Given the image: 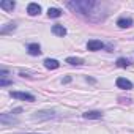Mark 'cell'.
Here are the masks:
<instances>
[{
    "label": "cell",
    "instance_id": "cell-1",
    "mask_svg": "<svg viewBox=\"0 0 134 134\" xmlns=\"http://www.w3.org/2000/svg\"><path fill=\"white\" fill-rule=\"evenodd\" d=\"M73 13H77L84 18H87L88 21H101L104 18V14H101V3L93 2V0H76V2H68L66 3Z\"/></svg>",
    "mask_w": 134,
    "mask_h": 134
},
{
    "label": "cell",
    "instance_id": "cell-2",
    "mask_svg": "<svg viewBox=\"0 0 134 134\" xmlns=\"http://www.w3.org/2000/svg\"><path fill=\"white\" fill-rule=\"evenodd\" d=\"M11 96L16 98V99L29 101V103H33V101H35V96H33V95H30V93H24V92H11Z\"/></svg>",
    "mask_w": 134,
    "mask_h": 134
},
{
    "label": "cell",
    "instance_id": "cell-3",
    "mask_svg": "<svg viewBox=\"0 0 134 134\" xmlns=\"http://www.w3.org/2000/svg\"><path fill=\"white\" fill-rule=\"evenodd\" d=\"M54 117H55L54 110H40V112H35V115H33L35 120H49Z\"/></svg>",
    "mask_w": 134,
    "mask_h": 134
},
{
    "label": "cell",
    "instance_id": "cell-4",
    "mask_svg": "<svg viewBox=\"0 0 134 134\" xmlns=\"http://www.w3.org/2000/svg\"><path fill=\"white\" fill-rule=\"evenodd\" d=\"M115 84H117L118 88H123V90H131V88H132L131 81H128V79H125V77H118Z\"/></svg>",
    "mask_w": 134,
    "mask_h": 134
},
{
    "label": "cell",
    "instance_id": "cell-5",
    "mask_svg": "<svg viewBox=\"0 0 134 134\" xmlns=\"http://www.w3.org/2000/svg\"><path fill=\"white\" fill-rule=\"evenodd\" d=\"M103 43L99 41V40H90L88 43H87V49L88 51H99V49H103Z\"/></svg>",
    "mask_w": 134,
    "mask_h": 134
},
{
    "label": "cell",
    "instance_id": "cell-6",
    "mask_svg": "<svg viewBox=\"0 0 134 134\" xmlns=\"http://www.w3.org/2000/svg\"><path fill=\"white\" fill-rule=\"evenodd\" d=\"M27 13H29L30 16H36V14L41 13V7H40L38 3H29V7H27Z\"/></svg>",
    "mask_w": 134,
    "mask_h": 134
},
{
    "label": "cell",
    "instance_id": "cell-7",
    "mask_svg": "<svg viewBox=\"0 0 134 134\" xmlns=\"http://www.w3.org/2000/svg\"><path fill=\"white\" fill-rule=\"evenodd\" d=\"M117 25H118L120 29H129V27L132 25V19H131V18H120V19L117 21Z\"/></svg>",
    "mask_w": 134,
    "mask_h": 134
},
{
    "label": "cell",
    "instance_id": "cell-8",
    "mask_svg": "<svg viewBox=\"0 0 134 134\" xmlns=\"http://www.w3.org/2000/svg\"><path fill=\"white\" fill-rule=\"evenodd\" d=\"M44 66H46L47 70H57L58 66H60V63L55 58H46L44 60Z\"/></svg>",
    "mask_w": 134,
    "mask_h": 134
},
{
    "label": "cell",
    "instance_id": "cell-9",
    "mask_svg": "<svg viewBox=\"0 0 134 134\" xmlns=\"http://www.w3.org/2000/svg\"><path fill=\"white\" fill-rule=\"evenodd\" d=\"M52 33L57 35V36H65L66 35V29L63 25H60V24H55V25H52Z\"/></svg>",
    "mask_w": 134,
    "mask_h": 134
},
{
    "label": "cell",
    "instance_id": "cell-10",
    "mask_svg": "<svg viewBox=\"0 0 134 134\" xmlns=\"http://www.w3.org/2000/svg\"><path fill=\"white\" fill-rule=\"evenodd\" d=\"M101 117H103V114L99 110H88L84 114V118H88V120H98Z\"/></svg>",
    "mask_w": 134,
    "mask_h": 134
},
{
    "label": "cell",
    "instance_id": "cell-11",
    "mask_svg": "<svg viewBox=\"0 0 134 134\" xmlns=\"http://www.w3.org/2000/svg\"><path fill=\"white\" fill-rule=\"evenodd\" d=\"M14 7H16V3L13 2V0H2V2H0V8H3L7 11H13Z\"/></svg>",
    "mask_w": 134,
    "mask_h": 134
},
{
    "label": "cell",
    "instance_id": "cell-12",
    "mask_svg": "<svg viewBox=\"0 0 134 134\" xmlns=\"http://www.w3.org/2000/svg\"><path fill=\"white\" fill-rule=\"evenodd\" d=\"M0 121H2L3 125H13V123H18V118H14V117H10L8 114H2L0 115Z\"/></svg>",
    "mask_w": 134,
    "mask_h": 134
},
{
    "label": "cell",
    "instance_id": "cell-13",
    "mask_svg": "<svg viewBox=\"0 0 134 134\" xmlns=\"http://www.w3.org/2000/svg\"><path fill=\"white\" fill-rule=\"evenodd\" d=\"M29 54H30V55H40V54H41V47H40V44H38V43H32V44H29Z\"/></svg>",
    "mask_w": 134,
    "mask_h": 134
},
{
    "label": "cell",
    "instance_id": "cell-14",
    "mask_svg": "<svg viewBox=\"0 0 134 134\" xmlns=\"http://www.w3.org/2000/svg\"><path fill=\"white\" fill-rule=\"evenodd\" d=\"M66 63L79 66V65H82V63H84V60H82V58H79V57H68V58H66Z\"/></svg>",
    "mask_w": 134,
    "mask_h": 134
},
{
    "label": "cell",
    "instance_id": "cell-15",
    "mask_svg": "<svg viewBox=\"0 0 134 134\" xmlns=\"http://www.w3.org/2000/svg\"><path fill=\"white\" fill-rule=\"evenodd\" d=\"M129 65H131V62H129L128 58H123V57H120V58L117 60V66H120V68H128Z\"/></svg>",
    "mask_w": 134,
    "mask_h": 134
},
{
    "label": "cell",
    "instance_id": "cell-16",
    "mask_svg": "<svg viewBox=\"0 0 134 134\" xmlns=\"http://www.w3.org/2000/svg\"><path fill=\"white\" fill-rule=\"evenodd\" d=\"M47 14H49V18H60L62 16V11L58 8H49L47 10Z\"/></svg>",
    "mask_w": 134,
    "mask_h": 134
},
{
    "label": "cell",
    "instance_id": "cell-17",
    "mask_svg": "<svg viewBox=\"0 0 134 134\" xmlns=\"http://www.w3.org/2000/svg\"><path fill=\"white\" fill-rule=\"evenodd\" d=\"M14 29H16V24H14V22H13V24H8V27H3V29H2V33H8L10 30H14Z\"/></svg>",
    "mask_w": 134,
    "mask_h": 134
},
{
    "label": "cell",
    "instance_id": "cell-18",
    "mask_svg": "<svg viewBox=\"0 0 134 134\" xmlns=\"http://www.w3.org/2000/svg\"><path fill=\"white\" fill-rule=\"evenodd\" d=\"M11 82L10 81H7V79H2V81H0V85H2V87H5V85H10Z\"/></svg>",
    "mask_w": 134,
    "mask_h": 134
},
{
    "label": "cell",
    "instance_id": "cell-19",
    "mask_svg": "<svg viewBox=\"0 0 134 134\" xmlns=\"http://www.w3.org/2000/svg\"><path fill=\"white\" fill-rule=\"evenodd\" d=\"M29 134H36V132H29Z\"/></svg>",
    "mask_w": 134,
    "mask_h": 134
}]
</instances>
